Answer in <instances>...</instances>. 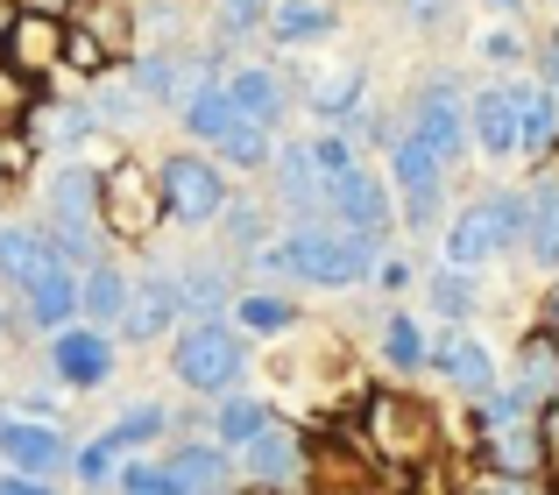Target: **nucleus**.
I'll return each mask as SVG.
<instances>
[{
  "instance_id": "41",
  "label": "nucleus",
  "mask_w": 559,
  "mask_h": 495,
  "mask_svg": "<svg viewBox=\"0 0 559 495\" xmlns=\"http://www.w3.org/2000/svg\"><path fill=\"white\" fill-rule=\"evenodd\" d=\"M432 312L453 318V326H461V318H475V283H467L461 269H439L432 276Z\"/></svg>"
},
{
  "instance_id": "13",
  "label": "nucleus",
  "mask_w": 559,
  "mask_h": 495,
  "mask_svg": "<svg viewBox=\"0 0 559 495\" xmlns=\"http://www.w3.org/2000/svg\"><path fill=\"white\" fill-rule=\"evenodd\" d=\"M404 135L425 142L439 164H453V156L467 149V99L453 93L447 79H432V85L418 93V107H411V128H404Z\"/></svg>"
},
{
  "instance_id": "55",
  "label": "nucleus",
  "mask_w": 559,
  "mask_h": 495,
  "mask_svg": "<svg viewBox=\"0 0 559 495\" xmlns=\"http://www.w3.org/2000/svg\"><path fill=\"white\" fill-rule=\"evenodd\" d=\"M552 318H559V290H552Z\"/></svg>"
},
{
  "instance_id": "11",
  "label": "nucleus",
  "mask_w": 559,
  "mask_h": 495,
  "mask_svg": "<svg viewBox=\"0 0 559 495\" xmlns=\"http://www.w3.org/2000/svg\"><path fill=\"white\" fill-rule=\"evenodd\" d=\"M114 333H121L128 347H150V340H170V333H178V276H170V262L135 269V298H128V318Z\"/></svg>"
},
{
  "instance_id": "56",
  "label": "nucleus",
  "mask_w": 559,
  "mask_h": 495,
  "mask_svg": "<svg viewBox=\"0 0 559 495\" xmlns=\"http://www.w3.org/2000/svg\"><path fill=\"white\" fill-rule=\"evenodd\" d=\"M0 326H8V304H0Z\"/></svg>"
},
{
  "instance_id": "32",
  "label": "nucleus",
  "mask_w": 559,
  "mask_h": 495,
  "mask_svg": "<svg viewBox=\"0 0 559 495\" xmlns=\"http://www.w3.org/2000/svg\"><path fill=\"white\" fill-rule=\"evenodd\" d=\"M219 227H227V247H234L241 262H255L262 247H270V234H276L270 206H262V198H248V192H234V198H227V213H219Z\"/></svg>"
},
{
  "instance_id": "21",
  "label": "nucleus",
  "mask_w": 559,
  "mask_h": 495,
  "mask_svg": "<svg viewBox=\"0 0 559 495\" xmlns=\"http://www.w3.org/2000/svg\"><path fill=\"white\" fill-rule=\"evenodd\" d=\"M128 298H135V269H121V262H99V269H85L79 276V318L85 326H99V333H114L128 318Z\"/></svg>"
},
{
  "instance_id": "10",
  "label": "nucleus",
  "mask_w": 559,
  "mask_h": 495,
  "mask_svg": "<svg viewBox=\"0 0 559 495\" xmlns=\"http://www.w3.org/2000/svg\"><path fill=\"white\" fill-rule=\"evenodd\" d=\"M71 454H79V446H71L57 425H36V418H0V460H8V474L57 482V474H71Z\"/></svg>"
},
{
  "instance_id": "50",
  "label": "nucleus",
  "mask_w": 559,
  "mask_h": 495,
  "mask_svg": "<svg viewBox=\"0 0 559 495\" xmlns=\"http://www.w3.org/2000/svg\"><path fill=\"white\" fill-rule=\"evenodd\" d=\"M376 276H382L390 290H404V283H411V262H376Z\"/></svg>"
},
{
  "instance_id": "43",
  "label": "nucleus",
  "mask_w": 559,
  "mask_h": 495,
  "mask_svg": "<svg viewBox=\"0 0 559 495\" xmlns=\"http://www.w3.org/2000/svg\"><path fill=\"white\" fill-rule=\"evenodd\" d=\"M28 107H36V85H28V71L14 64V57H0V121H28Z\"/></svg>"
},
{
  "instance_id": "19",
  "label": "nucleus",
  "mask_w": 559,
  "mask_h": 495,
  "mask_svg": "<svg viewBox=\"0 0 559 495\" xmlns=\"http://www.w3.org/2000/svg\"><path fill=\"white\" fill-rule=\"evenodd\" d=\"M164 474H170L185 495H227L234 454H227V446H213V439H178V446L164 454Z\"/></svg>"
},
{
  "instance_id": "26",
  "label": "nucleus",
  "mask_w": 559,
  "mask_h": 495,
  "mask_svg": "<svg viewBox=\"0 0 559 495\" xmlns=\"http://www.w3.org/2000/svg\"><path fill=\"white\" fill-rule=\"evenodd\" d=\"M50 241H43V227H28V220H0V283L8 290H28L43 269H50Z\"/></svg>"
},
{
  "instance_id": "22",
  "label": "nucleus",
  "mask_w": 559,
  "mask_h": 495,
  "mask_svg": "<svg viewBox=\"0 0 559 495\" xmlns=\"http://www.w3.org/2000/svg\"><path fill=\"white\" fill-rule=\"evenodd\" d=\"M425 361H432L453 389H467V397H496V361H489V347H481L475 333H447V340H432Z\"/></svg>"
},
{
  "instance_id": "3",
  "label": "nucleus",
  "mask_w": 559,
  "mask_h": 495,
  "mask_svg": "<svg viewBox=\"0 0 559 495\" xmlns=\"http://www.w3.org/2000/svg\"><path fill=\"white\" fill-rule=\"evenodd\" d=\"M170 375L185 389L227 397L248 375V333H234V318H205V326H178L170 333Z\"/></svg>"
},
{
  "instance_id": "49",
  "label": "nucleus",
  "mask_w": 559,
  "mask_h": 495,
  "mask_svg": "<svg viewBox=\"0 0 559 495\" xmlns=\"http://www.w3.org/2000/svg\"><path fill=\"white\" fill-rule=\"evenodd\" d=\"M538 64H546V93H559V36H546V50H538Z\"/></svg>"
},
{
  "instance_id": "8",
  "label": "nucleus",
  "mask_w": 559,
  "mask_h": 495,
  "mask_svg": "<svg viewBox=\"0 0 559 495\" xmlns=\"http://www.w3.org/2000/svg\"><path fill=\"white\" fill-rule=\"evenodd\" d=\"M390 184H396V198H404V227L425 234V227L439 220V206H447V164H439L425 142L390 135Z\"/></svg>"
},
{
  "instance_id": "18",
  "label": "nucleus",
  "mask_w": 559,
  "mask_h": 495,
  "mask_svg": "<svg viewBox=\"0 0 559 495\" xmlns=\"http://www.w3.org/2000/svg\"><path fill=\"white\" fill-rule=\"evenodd\" d=\"M227 107H234V121H255V128H276L290 113V85L276 79L270 64H241V71H227Z\"/></svg>"
},
{
  "instance_id": "45",
  "label": "nucleus",
  "mask_w": 559,
  "mask_h": 495,
  "mask_svg": "<svg viewBox=\"0 0 559 495\" xmlns=\"http://www.w3.org/2000/svg\"><path fill=\"white\" fill-rule=\"evenodd\" d=\"M312 164H319V178H341L347 164H361V156H355V142H347V135H319L312 142Z\"/></svg>"
},
{
  "instance_id": "46",
  "label": "nucleus",
  "mask_w": 559,
  "mask_h": 495,
  "mask_svg": "<svg viewBox=\"0 0 559 495\" xmlns=\"http://www.w3.org/2000/svg\"><path fill=\"white\" fill-rule=\"evenodd\" d=\"M447 8H453V0H404V14H411V22H418V28L447 22Z\"/></svg>"
},
{
  "instance_id": "12",
  "label": "nucleus",
  "mask_w": 559,
  "mask_h": 495,
  "mask_svg": "<svg viewBox=\"0 0 559 495\" xmlns=\"http://www.w3.org/2000/svg\"><path fill=\"white\" fill-rule=\"evenodd\" d=\"M43 361H50V375L64 389H99L114 375V333H99V326L79 318V326L50 333V354H43Z\"/></svg>"
},
{
  "instance_id": "4",
  "label": "nucleus",
  "mask_w": 559,
  "mask_h": 495,
  "mask_svg": "<svg viewBox=\"0 0 559 495\" xmlns=\"http://www.w3.org/2000/svg\"><path fill=\"white\" fill-rule=\"evenodd\" d=\"M156 206H164L170 227H213L227 213V178H219L213 156L199 149H170L156 164Z\"/></svg>"
},
{
  "instance_id": "23",
  "label": "nucleus",
  "mask_w": 559,
  "mask_h": 495,
  "mask_svg": "<svg viewBox=\"0 0 559 495\" xmlns=\"http://www.w3.org/2000/svg\"><path fill=\"white\" fill-rule=\"evenodd\" d=\"M467 142L481 156H510L518 149V107H510V85H481L467 99Z\"/></svg>"
},
{
  "instance_id": "24",
  "label": "nucleus",
  "mask_w": 559,
  "mask_h": 495,
  "mask_svg": "<svg viewBox=\"0 0 559 495\" xmlns=\"http://www.w3.org/2000/svg\"><path fill=\"white\" fill-rule=\"evenodd\" d=\"M8 57L36 79V71H50V64H64V14H43V8H28L22 22L8 28Z\"/></svg>"
},
{
  "instance_id": "47",
  "label": "nucleus",
  "mask_w": 559,
  "mask_h": 495,
  "mask_svg": "<svg viewBox=\"0 0 559 495\" xmlns=\"http://www.w3.org/2000/svg\"><path fill=\"white\" fill-rule=\"evenodd\" d=\"M481 57H496V64H510V57H518V36H510V28H489V36H481Z\"/></svg>"
},
{
  "instance_id": "33",
  "label": "nucleus",
  "mask_w": 559,
  "mask_h": 495,
  "mask_svg": "<svg viewBox=\"0 0 559 495\" xmlns=\"http://www.w3.org/2000/svg\"><path fill=\"white\" fill-rule=\"evenodd\" d=\"M85 107H93V128H121V135H128V128H142V113H150V107H142V93L128 79H114V71H107V79H93Z\"/></svg>"
},
{
  "instance_id": "30",
  "label": "nucleus",
  "mask_w": 559,
  "mask_h": 495,
  "mask_svg": "<svg viewBox=\"0 0 559 495\" xmlns=\"http://www.w3.org/2000/svg\"><path fill=\"white\" fill-rule=\"evenodd\" d=\"M524 247L538 269H559V178H546L524 198Z\"/></svg>"
},
{
  "instance_id": "42",
  "label": "nucleus",
  "mask_w": 559,
  "mask_h": 495,
  "mask_svg": "<svg viewBox=\"0 0 559 495\" xmlns=\"http://www.w3.org/2000/svg\"><path fill=\"white\" fill-rule=\"evenodd\" d=\"M114 460H121V454H114V439L99 432L93 446H79V454H71V482H79V488H107L114 482Z\"/></svg>"
},
{
  "instance_id": "2",
  "label": "nucleus",
  "mask_w": 559,
  "mask_h": 495,
  "mask_svg": "<svg viewBox=\"0 0 559 495\" xmlns=\"http://www.w3.org/2000/svg\"><path fill=\"white\" fill-rule=\"evenodd\" d=\"M43 241L64 269H99L107 262V227H99V170L57 164L43 184Z\"/></svg>"
},
{
  "instance_id": "48",
  "label": "nucleus",
  "mask_w": 559,
  "mask_h": 495,
  "mask_svg": "<svg viewBox=\"0 0 559 495\" xmlns=\"http://www.w3.org/2000/svg\"><path fill=\"white\" fill-rule=\"evenodd\" d=\"M0 495H57L50 482H28V474H0Z\"/></svg>"
},
{
  "instance_id": "28",
  "label": "nucleus",
  "mask_w": 559,
  "mask_h": 495,
  "mask_svg": "<svg viewBox=\"0 0 559 495\" xmlns=\"http://www.w3.org/2000/svg\"><path fill=\"white\" fill-rule=\"evenodd\" d=\"M361 93H369V71L347 57V64H326L312 85H305V99H312L319 121H347V113H361Z\"/></svg>"
},
{
  "instance_id": "51",
  "label": "nucleus",
  "mask_w": 559,
  "mask_h": 495,
  "mask_svg": "<svg viewBox=\"0 0 559 495\" xmlns=\"http://www.w3.org/2000/svg\"><path fill=\"white\" fill-rule=\"evenodd\" d=\"M475 495H532V488H524V482H510V474H496V482H481Z\"/></svg>"
},
{
  "instance_id": "52",
  "label": "nucleus",
  "mask_w": 559,
  "mask_h": 495,
  "mask_svg": "<svg viewBox=\"0 0 559 495\" xmlns=\"http://www.w3.org/2000/svg\"><path fill=\"white\" fill-rule=\"evenodd\" d=\"M8 170H14V156H8V149H0V184H8Z\"/></svg>"
},
{
  "instance_id": "38",
  "label": "nucleus",
  "mask_w": 559,
  "mask_h": 495,
  "mask_svg": "<svg viewBox=\"0 0 559 495\" xmlns=\"http://www.w3.org/2000/svg\"><path fill=\"white\" fill-rule=\"evenodd\" d=\"M518 389L524 397H559V340L552 333H538V340H524V361H518Z\"/></svg>"
},
{
  "instance_id": "40",
  "label": "nucleus",
  "mask_w": 559,
  "mask_h": 495,
  "mask_svg": "<svg viewBox=\"0 0 559 495\" xmlns=\"http://www.w3.org/2000/svg\"><path fill=\"white\" fill-rule=\"evenodd\" d=\"M270 22V0H213V36L219 43H248Z\"/></svg>"
},
{
  "instance_id": "5",
  "label": "nucleus",
  "mask_w": 559,
  "mask_h": 495,
  "mask_svg": "<svg viewBox=\"0 0 559 495\" xmlns=\"http://www.w3.org/2000/svg\"><path fill=\"white\" fill-rule=\"evenodd\" d=\"M524 241V198L518 192H489V198H475V206H461L453 213V227H447V269H475V262H489V255H503V247H518Z\"/></svg>"
},
{
  "instance_id": "36",
  "label": "nucleus",
  "mask_w": 559,
  "mask_h": 495,
  "mask_svg": "<svg viewBox=\"0 0 559 495\" xmlns=\"http://www.w3.org/2000/svg\"><path fill=\"white\" fill-rule=\"evenodd\" d=\"M425 354H432V340H425V326L411 312H390V318H382V361H390L396 375H418Z\"/></svg>"
},
{
  "instance_id": "31",
  "label": "nucleus",
  "mask_w": 559,
  "mask_h": 495,
  "mask_svg": "<svg viewBox=\"0 0 559 495\" xmlns=\"http://www.w3.org/2000/svg\"><path fill=\"white\" fill-rule=\"evenodd\" d=\"M290 326H298V304L284 290H241L234 298V333H248V340H270V333H290Z\"/></svg>"
},
{
  "instance_id": "17",
  "label": "nucleus",
  "mask_w": 559,
  "mask_h": 495,
  "mask_svg": "<svg viewBox=\"0 0 559 495\" xmlns=\"http://www.w3.org/2000/svg\"><path fill=\"white\" fill-rule=\"evenodd\" d=\"M22 128L43 142V149H57V164H79V149L99 135V128H93V107H85V99H36Z\"/></svg>"
},
{
  "instance_id": "35",
  "label": "nucleus",
  "mask_w": 559,
  "mask_h": 495,
  "mask_svg": "<svg viewBox=\"0 0 559 495\" xmlns=\"http://www.w3.org/2000/svg\"><path fill=\"white\" fill-rule=\"evenodd\" d=\"M213 164H234V170H270L276 164V135L255 121H234L227 135L213 142Z\"/></svg>"
},
{
  "instance_id": "6",
  "label": "nucleus",
  "mask_w": 559,
  "mask_h": 495,
  "mask_svg": "<svg viewBox=\"0 0 559 495\" xmlns=\"http://www.w3.org/2000/svg\"><path fill=\"white\" fill-rule=\"evenodd\" d=\"M128 85L142 93V107L185 113L205 85H219V50H142L128 64Z\"/></svg>"
},
{
  "instance_id": "15",
  "label": "nucleus",
  "mask_w": 559,
  "mask_h": 495,
  "mask_svg": "<svg viewBox=\"0 0 559 495\" xmlns=\"http://www.w3.org/2000/svg\"><path fill=\"white\" fill-rule=\"evenodd\" d=\"M270 170H276V198L298 213V227H326V178L312 164V142H284Z\"/></svg>"
},
{
  "instance_id": "9",
  "label": "nucleus",
  "mask_w": 559,
  "mask_h": 495,
  "mask_svg": "<svg viewBox=\"0 0 559 495\" xmlns=\"http://www.w3.org/2000/svg\"><path fill=\"white\" fill-rule=\"evenodd\" d=\"M99 227L121 241H150L164 227V206H156V178L135 164L121 170H99Z\"/></svg>"
},
{
  "instance_id": "16",
  "label": "nucleus",
  "mask_w": 559,
  "mask_h": 495,
  "mask_svg": "<svg viewBox=\"0 0 559 495\" xmlns=\"http://www.w3.org/2000/svg\"><path fill=\"white\" fill-rule=\"evenodd\" d=\"M234 468L255 488H290V482H305V439L290 425H270L262 439H248L241 454H234Z\"/></svg>"
},
{
  "instance_id": "7",
  "label": "nucleus",
  "mask_w": 559,
  "mask_h": 495,
  "mask_svg": "<svg viewBox=\"0 0 559 495\" xmlns=\"http://www.w3.org/2000/svg\"><path fill=\"white\" fill-rule=\"evenodd\" d=\"M326 227H347L361 241H390L396 227V198H390V178H376L369 164H347L341 178H326Z\"/></svg>"
},
{
  "instance_id": "1",
  "label": "nucleus",
  "mask_w": 559,
  "mask_h": 495,
  "mask_svg": "<svg viewBox=\"0 0 559 495\" xmlns=\"http://www.w3.org/2000/svg\"><path fill=\"white\" fill-rule=\"evenodd\" d=\"M255 262L270 276H290V283H312V290H355V283L376 276L382 247L347 234V227H290V234L270 241Z\"/></svg>"
},
{
  "instance_id": "37",
  "label": "nucleus",
  "mask_w": 559,
  "mask_h": 495,
  "mask_svg": "<svg viewBox=\"0 0 559 495\" xmlns=\"http://www.w3.org/2000/svg\"><path fill=\"white\" fill-rule=\"evenodd\" d=\"M164 432H170V411H164V403H150V397H142V403H128V411L107 425V439H114V454H135V446L164 439Z\"/></svg>"
},
{
  "instance_id": "44",
  "label": "nucleus",
  "mask_w": 559,
  "mask_h": 495,
  "mask_svg": "<svg viewBox=\"0 0 559 495\" xmlns=\"http://www.w3.org/2000/svg\"><path fill=\"white\" fill-rule=\"evenodd\" d=\"M121 495H185V488L164 474V460H128V468H121Z\"/></svg>"
},
{
  "instance_id": "25",
  "label": "nucleus",
  "mask_w": 559,
  "mask_h": 495,
  "mask_svg": "<svg viewBox=\"0 0 559 495\" xmlns=\"http://www.w3.org/2000/svg\"><path fill=\"white\" fill-rule=\"evenodd\" d=\"M276 425L270 397H255V389H227V397L213 403V446H227V454H241L248 439H262V432Z\"/></svg>"
},
{
  "instance_id": "27",
  "label": "nucleus",
  "mask_w": 559,
  "mask_h": 495,
  "mask_svg": "<svg viewBox=\"0 0 559 495\" xmlns=\"http://www.w3.org/2000/svg\"><path fill=\"white\" fill-rule=\"evenodd\" d=\"M262 28L276 43H290V50H305V43H326L341 28V8L333 0H270V22Z\"/></svg>"
},
{
  "instance_id": "34",
  "label": "nucleus",
  "mask_w": 559,
  "mask_h": 495,
  "mask_svg": "<svg viewBox=\"0 0 559 495\" xmlns=\"http://www.w3.org/2000/svg\"><path fill=\"white\" fill-rule=\"evenodd\" d=\"M489 460L496 474H510V482H524V474L546 460V432L538 425H510V432H489Z\"/></svg>"
},
{
  "instance_id": "39",
  "label": "nucleus",
  "mask_w": 559,
  "mask_h": 495,
  "mask_svg": "<svg viewBox=\"0 0 559 495\" xmlns=\"http://www.w3.org/2000/svg\"><path fill=\"white\" fill-rule=\"evenodd\" d=\"M178 128H185L191 142H205V149H213V142H219V135H227V128H234L227 85H205V93H199V99H191V107L178 113Z\"/></svg>"
},
{
  "instance_id": "14",
  "label": "nucleus",
  "mask_w": 559,
  "mask_h": 495,
  "mask_svg": "<svg viewBox=\"0 0 559 495\" xmlns=\"http://www.w3.org/2000/svg\"><path fill=\"white\" fill-rule=\"evenodd\" d=\"M170 276H178V318L185 326H205V318H219L234 304V262H219V255H185V262H170Z\"/></svg>"
},
{
  "instance_id": "20",
  "label": "nucleus",
  "mask_w": 559,
  "mask_h": 495,
  "mask_svg": "<svg viewBox=\"0 0 559 495\" xmlns=\"http://www.w3.org/2000/svg\"><path fill=\"white\" fill-rule=\"evenodd\" d=\"M22 318H28L36 333H64V326H79V269L50 262V269H43L36 283L22 290Z\"/></svg>"
},
{
  "instance_id": "53",
  "label": "nucleus",
  "mask_w": 559,
  "mask_h": 495,
  "mask_svg": "<svg viewBox=\"0 0 559 495\" xmlns=\"http://www.w3.org/2000/svg\"><path fill=\"white\" fill-rule=\"evenodd\" d=\"M36 8H43V14H64V0H36Z\"/></svg>"
},
{
  "instance_id": "54",
  "label": "nucleus",
  "mask_w": 559,
  "mask_h": 495,
  "mask_svg": "<svg viewBox=\"0 0 559 495\" xmlns=\"http://www.w3.org/2000/svg\"><path fill=\"white\" fill-rule=\"evenodd\" d=\"M489 8H503V14H510V8H524V0H489Z\"/></svg>"
},
{
  "instance_id": "29",
  "label": "nucleus",
  "mask_w": 559,
  "mask_h": 495,
  "mask_svg": "<svg viewBox=\"0 0 559 495\" xmlns=\"http://www.w3.org/2000/svg\"><path fill=\"white\" fill-rule=\"evenodd\" d=\"M510 107H518V149L546 156L552 135H559V99L546 85H510Z\"/></svg>"
}]
</instances>
